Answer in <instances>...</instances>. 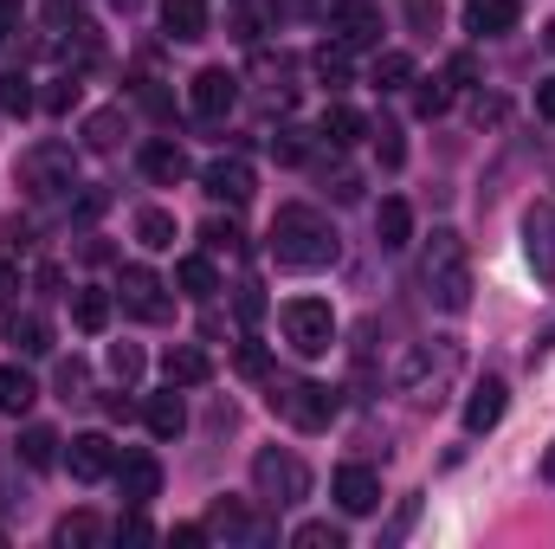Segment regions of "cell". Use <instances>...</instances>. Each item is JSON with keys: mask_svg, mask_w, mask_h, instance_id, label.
Listing matches in <instances>:
<instances>
[{"mask_svg": "<svg viewBox=\"0 0 555 549\" xmlns=\"http://www.w3.org/2000/svg\"><path fill=\"white\" fill-rule=\"evenodd\" d=\"M272 259L291 272H323L336 259V233L317 207H278L272 214Z\"/></svg>", "mask_w": 555, "mask_h": 549, "instance_id": "obj_1", "label": "cell"}, {"mask_svg": "<svg viewBox=\"0 0 555 549\" xmlns=\"http://www.w3.org/2000/svg\"><path fill=\"white\" fill-rule=\"evenodd\" d=\"M420 278H426V291H433V304L439 310H465L472 304V259H465V240L452 233V227H439L433 240H426V259H420Z\"/></svg>", "mask_w": 555, "mask_h": 549, "instance_id": "obj_2", "label": "cell"}, {"mask_svg": "<svg viewBox=\"0 0 555 549\" xmlns=\"http://www.w3.org/2000/svg\"><path fill=\"white\" fill-rule=\"evenodd\" d=\"M278 323H284V343H291L297 356H323V349L336 343V310H330L323 297H291V304L278 310Z\"/></svg>", "mask_w": 555, "mask_h": 549, "instance_id": "obj_3", "label": "cell"}, {"mask_svg": "<svg viewBox=\"0 0 555 549\" xmlns=\"http://www.w3.org/2000/svg\"><path fill=\"white\" fill-rule=\"evenodd\" d=\"M272 413L291 420L297 433H323V426L336 420V388H323V382H278Z\"/></svg>", "mask_w": 555, "mask_h": 549, "instance_id": "obj_4", "label": "cell"}, {"mask_svg": "<svg viewBox=\"0 0 555 549\" xmlns=\"http://www.w3.org/2000/svg\"><path fill=\"white\" fill-rule=\"evenodd\" d=\"M253 485H259L266 505H297V498H310V465L297 452H284V446H266L253 459Z\"/></svg>", "mask_w": 555, "mask_h": 549, "instance_id": "obj_5", "label": "cell"}, {"mask_svg": "<svg viewBox=\"0 0 555 549\" xmlns=\"http://www.w3.org/2000/svg\"><path fill=\"white\" fill-rule=\"evenodd\" d=\"M20 181H26V194L52 201V194L78 188V155H72L65 142H39V149H26V155H20Z\"/></svg>", "mask_w": 555, "mask_h": 549, "instance_id": "obj_6", "label": "cell"}, {"mask_svg": "<svg viewBox=\"0 0 555 549\" xmlns=\"http://www.w3.org/2000/svg\"><path fill=\"white\" fill-rule=\"evenodd\" d=\"M330 33H336V46L362 52L382 39V7L375 0H330Z\"/></svg>", "mask_w": 555, "mask_h": 549, "instance_id": "obj_7", "label": "cell"}, {"mask_svg": "<svg viewBox=\"0 0 555 549\" xmlns=\"http://www.w3.org/2000/svg\"><path fill=\"white\" fill-rule=\"evenodd\" d=\"M188 104H194V117L220 124V117L240 104V78H233L227 65H207V72H194V85H188Z\"/></svg>", "mask_w": 555, "mask_h": 549, "instance_id": "obj_8", "label": "cell"}, {"mask_svg": "<svg viewBox=\"0 0 555 549\" xmlns=\"http://www.w3.org/2000/svg\"><path fill=\"white\" fill-rule=\"evenodd\" d=\"M524 253H530V272L543 284H555V207L550 201H537L524 214Z\"/></svg>", "mask_w": 555, "mask_h": 549, "instance_id": "obj_9", "label": "cell"}, {"mask_svg": "<svg viewBox=\"0 0 555 549\" xmlns=\"http://www.w3.org/2000/svg\"><path fill=\"white\" fill-rule=\"evenodd\" d=\"M65 459H72V478H117V459L124 452H117L111 433H78Z\"/></svg>", "mask_w": 555, "mask_h": 549, "instance_id": "obj_10", "label": "cell"}, {"mask_svg": "<svg viewBox=\"0 0 555 549\" xmlns=\"http://www.w3.org/2000/svg\"><path fill=\"white\" fill-rule=\"evenodd\" d=\"M117 291H124V304L137 310L142 323H162V317H168V297H162L168 284H162V278L149 272V266H124V278H117Z\"/></svg>", "mask_w": 555, "mask_h": 549, "instance_id": "obj_11", "label": "cell"}, {"mask_svg": "<svg viewBox=\"0 0 555 549\" xmlns=\"http://www.w3.org/2000/svg\"><path fill=\"white\" fill-rule=\"evenodd\" d=\"M201 188L214 194V201H253V162H240V155H220V162H207V175H201Z\"/></svg>", "mask_w": 555, "mask_h": 549, "instance_id": "obj_12", "label": "cell"}, {"mask_svg": "<svg viewBox=\"0 0 555 549\" xmlns=\"http://www.w3.org/2000/svg\"><path fill=\"white\" fill-rule=\"evenodd\" d=\"M330 491H336V505H343V511H349V518H369V511H375V505H382V478H375V472H369V465H343V472H336V485H330Z\"/></svg>", "mask_w": 555, "mask_h": 549, "instance_id": "obj_13", "label": "cell"}, {"mask_svg": "<svg viewBox=\"0 0 555 549\" xmlns=\"http://www.w3.org/2000/svg\"><path fill=\"white\" fill-rule=\"evenodd\" d=\"M117 491H124V505H149V498L162 491V465H155L149 452L117 459Z\"/></svg>", "mask_w": 555, "mask_h": 549, "instance_id": "obj_14", "label": "cell"}, {"mask_svg": "<svg viewBox=\"0 0 555 549\" xmlns=\"http://www.w3.org/2000/svg\"><path fill=\"white\" fill-rule=\"evenodd\" d=\"M162 369H168V388H201V382L214 375V356H207L201 343H175V349L162 356Z\"/></svg>", "mask_w": 555, "mask_h": 549, "instance_id": "obj_15", "label": "cell"}, {"mask_svg": "<svg viewBox=\"0 0 555 549\" xmlns=\"http://www.w3.org/2000/svg\"><path fill=\"white\" fill-rule=\"evenodd\" d=\"M142 175H149V181H162V188L188 181V149H181V142H168V137L142 142Z\"/></svg>", "mask_w": 555, "mask_h": 549, "instance_id": "obj_16", "label": "cell"}, {"mask_svg": "<svg viewBox=\"0 0 555 549\" xmlns=\"http://www.w3.org/2000/svg\"><path fill=\"white\" fill-rule=\"evenodd\" d=\"M498 420H504V382L485 375V382L472 388V401H465V433H491Z\"/></svg>", "mask_w": 555, "mask_h": 549, "instance_id": "obj_17", "label": "cell"}, {"mask_svg": "<svg viewBox=\"0 0 555 549\" xmlns=\"http://www.w3.org/2000/svg\"><path fill=\"white\" fill-rule=\"evenodd\" d=\"M7 343H13L20 356H46V349H52V323H46L39 310H13V317H7Z\"/></svg>", "mask_w": 555, "mask_h": 549, "instance_id": "obj_18", "label": "cell"}, {"mask_svg": "<svg viewBox=\"0 0 555 549\" xmlns=\"http://www.w3.org/2000/svg\"><path fill=\"white\" fill-rule=\"evenodd\" d=\"M465 26H472L478 39L517 33V0H472V7H465Z\"/></svg>", "mask_w": 555, "mask_h": 549, "instance_id": "obj_19", "label": "cell"}, {"mask_svg": "<svg viewBox=\"0 0 555 549\" xmlns=\"http://www.w3.org/2000/svg\"><path fill=\"white\" fill-rule=\"evenodd\" d=\"M162 26H168L181 46L207 39V0H162Z\"/></svg>", "mask_w": 555, "mask_h": 549, "instance_id": "obj_20", "label": "cell"}, {"mask_svg": "<svg viewBox=\"0 0 555 549\" xmlns=\"http://www.w3.org/2000/svg\"><path fill=\"white\" fill-rule=\"evenodd\" d=\"M375 240H382L388 253H401V246L414 240V207H408V201H382V207H375Z\"/></svg>", "mask_w": 555, "mask_h": 549, "instance_id": "obj_21", "label": "cell"}, {"mask_svg": "<svg viewBox=\"0 0 555 549\" xmlns=\"http://www.w3.org/2000/svg\"><path fill=\"white\" fill-rule=\"evenodd\" d=\"M207 537H240V544H253V537H266L253 518H246V505H233V498H220L214 511H207Z\"/></svg>", "mask_w": 555, "mask_h": 549, "instance_id": "obj_22", "label": "cell"}, {"mask_svg": "<svg viewBox=\"0 0 555 549\" xmlns=\"http://www.w3.org/2000/svg\"><path fill=\"white\" fill-rule=\"evenodd\" d=\"M142 420H149V433H155V439H181V426H188V408H181V395L168 388V395H149Z\"/></svg>", "mask_w": 555, "mask_h": 549, "instance_id": "obj_23", "label": "cell"}, {"mask_svg": "<svg viewBox=\"0 0 555 549\" xmlns=\"http://www.w3.org/2000/svg\"><path fill=\"white\" fill-rule=\"evenodd\" d=\"M33 401H39V382H33L20 362H7V369H0V413H26Z\"/></svg>", "mask_w": 555, "mask_h": 549, "instance_id": "obj_24", "label": "cell"}, {"mask_svg": "<svg viewBox=\"0 0 555 549\" xmlns=\"http://www.w3.org/2000/svg\"><path fill=\"white\" fill-rule=\"evenodd\" d=\"M59 446H65V439H59L52 426H26V433H20V459H26L33 472H46V465H59Z\"/></svg>", "mask_w": 555, "mask_h": 549, "instance_id": "obj_25", "label": "cell"}, {"mask_svg": "<svg viewBox=\"0 0 555 549\" xmlns=\"http://www.w3.org/2000/svg\"><path fill=\"white\" fill-rule=\"evenodd\" d=\"M137 240L149 246V253H168V246H175V214H168V207H142L137 214Z\"/></svg>", "mask_w": 555, "mask_h": 549, "instance_id": "obj_26", "label": "cell"}, {"mask_svg": "<svg viewBox=\"0 0 555 549\" xmlns=\"http://www.w3.org/2000/svg\"><path fill=\"white\" fill-rule=\"evenodd\" d=\"M72 323H78L85 336H98V330L111 323V297H104V291H78V297H72Z\"/></svg>", "mask_w": 555, "mask_h": 549, "instance_id": "obj_27", "label": "cell"}, {"mask_svg": "<svg viewBox=\"0 0 555 549\" xmlns=\"http://www.w3.org/2000/svg\"><path fill=\"white\" fill-rule=\"evenodd\" d=\"M362 130H369V124H362V117H356L349 104H330V111H323V142L349 149V142H362Z\"/></svg>", "mask_w": 555, "mask_h": 549, "instance_id": "obj_28", "label": "cell"}, {"mask_svg": "<svg viewBox=\"0 0 555 549\" xmlns=\"http://www.w3.org/2000/svg\"><path fill=\"white\" fill-rule=\"evenodd\" d=\"M175 284H181L188 297H214V291H220V272H214V259H181V266H175Z\"/></svg>", "mask_w": 555, "mask_h": 549, "instance_id": "obj_29", "label": "cell"}, {"mask_svg": "<svg viewBox=\"0 0 555 549\" xmlns=\"http://www.w3.org/2000/svg\"><path fill=\"white\" fill-rule=\"evenodd\" d=\"M52 537H59L65 549H85V544H98V537H104V524H98L91 511H72V518H59V531H52Z\"/></svg>", "mask_w": 555, "mask_h": 549, "instance_id": "obj_30", "label": "cell"}, {"mask_svg": "<svg viewBox=\"0 0 555 549\" xmlns=\"http://www.w3.org/2000/svg\"><path fill=\"white\" fill-rule=\"evenodd\" d=\"M375 85H382V91L414 85V59H408V52H382V59H375Z\"/></svg>", "mask_w": 555, "mask_h": 549, "instance_id": "obj_31", "label": "cell"}, {"mask_svg": "<svg viewBox=\"0 0 555 549\" xmlns=\"http://www.w3.org/2000/svg\"><path fill=\"white\" fill-rule=\"evenodd\" d=\"M0 111H7V117H26V111H33V78H26V72H7V78H0Z\"/></svg>", "mask_w": 555, "mask_h": 549, "instance_id": "obj_32", "label": "cell"}, {"mask_svg": "<svg viewBox=\"0 0 555 549\" xmlns=\"http://www.w3.org/2000/svg\"><path fill=\"white\" fill-rule=\"evenodd\" d=\"M117 130H124V111H91L85 117V142L91 149H117Z\"/></svg>", "mask_w": 555, "mask_h": 549, "instance_id": "obj_33", "label": "cell"}, {"mask_svg": "<svg viewBox=\"0 0 555 549\" xmlns=\"http://www.w3.org/2000/svg\"><path fill=\"white\" fill-rule=\"evenodd\" d=\"M446 104H452V85H446V78H426V85L414 91V111H420V117H446Z\"/></svg>", "mask_w": 555, "mask_h": 549, "instance_id": "obj_34", "label": "cell"}, {"mask_svg": "<svg viewBox=\"0 0 555 549\" xmlns=\"http://www.w3.org/2000/svg\"><path fill=\"white\" fill-rule=\"evenodd\" d=\"M317 78L323 85H349V46H323L317 52Z\"/></svg>", "mask_w": 555, "mask_h": 549, "instance_id": "obj_35", "label": "cell"}, {"mask_svg": "<svg viewBox=\"0 0 555 549\" xmlns=\"http://www.w3.org/2000/svg\"><path fill=\"white\" fill-rule=\"evenodd\" d=\"M201 240H207V253H240V246H246V233H240L233 220H207Z\"/></svg>", "mask_w": 555, "mask_h": 549, "instance_id": "obj_36", "label": "cell"}, {"mask_svg": "<svg viewBox=\"0 0 555 549\" xmlns=\"http://www.w3.org/2000/svg\"><path fill=\"white\" fill-rule=\"evenodd\" d=\"M291 544L297 549H343V531H336V524H297Z\"/></svg>", "mask_w": 555, "mask_h": 549, "instance_id": "obj_37", "label": "cell"}, {"mask_svg": "<svg viewBox=\"0 0 555 549\" xmlns=\"http://www.w3.org/2000/svg\"><path fill=\"white\" fill-rule=\"evenodd\" d=\"M375 155H382V168H401V162H408V142H401V124H382V130H375Z\"/></svg>", "mask_w": 555, "mask_h": 549, "instance_id": "obj_38", "label": "cell"}, {"mask_svg": "<svg viewBox=\"0 0 555 549\" xmlns=\"http://www.w3.org/2000/svg\"><path fill=\"white\" fill-rule=\"evenodd\" d=\"M111 375H117V382H137L142 375V349L137 343H117V349H111Z\"/></svg>", "mask_w": 555, "mask_h": 549, "instance_id": "obj_39", "label": "cell"}, {"mask_svg": "<svg viewBox=\"0 0 555 549\" xmlns=\"http://www.w3.org/2000/svg\"><path fill=\"white\" fill-rule=\"evenodd\" d=\"M240 317H246V323H259V317H266V297H259V284H240Z\"/></svg>", "mask_w": 555, "mask_h": 549, "instance_id": "obj_40", "label": "cell"}, {"mask_svg": "<svg viewBox=\"0 0 555 549\" xmlns=\"http://www.w3.org/2000/svg\"><path fill=\"white\" fill-rule=\"evenodd\" d=\"M59 388H65V401H78L85 395V362H65L59 369Z\"/></svg>", "mask_w": 555, "mask_h": 549, "instance_id": "obj_41", "label": "cell"}, {"mask_svg": "<svg viewBox=\"0 0 555 549\" xmlns=\"http://www.w3.org/2000/svg\"><path fill=\"white\" fill-rule=\"evenodd\" d=\"M117 537H130V544H149V537H155V531H149V518H142V505L124 518V524H117Z\"/></svg>", "mask_w": 555, "mask_h": 549, "instance_id": "obj_42", "label": "cell"}, {"mask_svg": "<svg viewBox=\"0 0 555 549\" xmlns=\"http://www.w3.org/2000/svg\"><path fill=\"white\" fill-rule=\"evenodd\" d=\"M240 375H266V349L259 343H240Z\"/></svg>", "mask_w": 555, "mask_h": 549, "instance_id": "obj_43", "label": "cell"}, {"mask_svg": "<svg viewBox=\"0 0 555 549\" xmlns=\"http://www.w3.org/2000/svg\"><path fill=\"white\" fill-rule=\"evenodd\" d=\"M175 544H181V549H201V544H207V524H175Z\"/></svg>", "mask_w": 555, "mask_h": 549, "instance_id": "obj_44", "label": "cell"}, {"mask_svg": "<svg viewBox=\"0 0 555 549\" xmlns=\"http://www.w3.org/2000/svg\"><path fill=\"white\" fill-rule=\"evenodd\" d=\"M72 98H78V85H72V78H59V85H52V91H46V104H52V111H65V104H72Z\"/></svg>", "mask_w": 555, "mask_h": 549, "instance_id": "obj_45", "label": "cell"}, {"mask_svg": "<svg viewBox=\"0 0 555 549\" xmlns=\"http://www.w3.org/2000/svg\"><path fill=\"white\" fill-rule=\"evenodd\" d=\"M13 291H20V272H13V266L0 259V304H13Z\"/></svg>", "mask_w": 555, "mask_h": 549, "instance_id": "obj_46", "label": "cell"}, {"mask_svg": "<svg viewBox=\"0 0 555 549\" xmlns=\"http://www.w3.org/2000/svg\"><path fill=\"white\" fill-rule=\"evenodd\" d=\"M537 111L555 124V78H550V85H537Z\"/></svg>", "mask_w": 555, "mask_h": 549, "instance_id": "obj_47", "label": "cell"}, {"mask_svg": "<svg viewBox=\"0 0 555 549\" xmlns=\"http://www.w3.org/2000/svg\"><path fill=\"white\" fill-rule=\"evenodd\" d=\"M543 478H550V485H555V446H550V452H543Z\"/></svg>", "mask_w": 555, "mask_h": 549, "instance_id": "obj_48", "label": "cell"}, {"mask_svg": "<svg viewBox=\"0 0 555 549\" xmlns=\"http://www.w3.org/2000/svg\"><path fill=\"white\" fill-rule=\"evenodd\" d=\"M550 52H555V26H550Z\"/></svg>", "mask_w": 555, "mask_h": 549, "instance_id": "obj_49", "label": "cell"}, {"mask_svg": "<svg viewBox=\"0 0 555 549\" xmlns=\"http://www.w3.org/2000/svg\"><path fill=\"white\" fill-rule=\"evenodd\" d=\"M117 7H137V0H117Z\"/></svg>", "mask_w": 555, "mask_h": 549, "instance_id": "obj_50", "label": "cell"}]
</instances>
